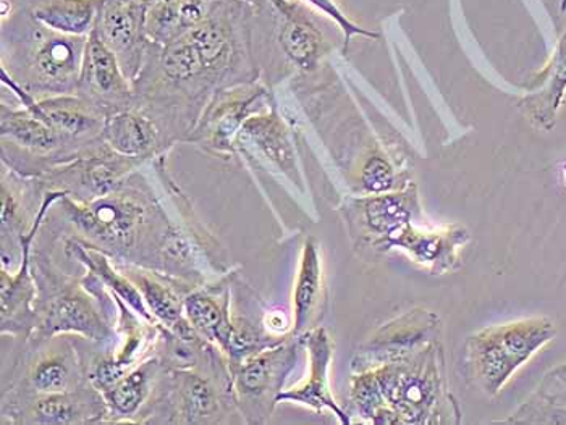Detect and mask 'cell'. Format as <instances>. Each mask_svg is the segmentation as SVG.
Returning <instances> with one entry per match:
<instances>
[{"mask_svg":"<svg viewBox=\"0 0 566 425\" xmlns=\"http://www.w3.org/2000/svg\"><path fill=\"white\" fill-rule=\"evenodd\" d=\"M468 232L458 226H446L434 232H424L410 224L387 235L386 238L374 243L376 249L386 251L398 247L403 249L416 264H421L426 269L442 274L452 269L458 261V253L467 245Z\"/></svg>","mask_w":566,"mask_h":425,"instance_id":"16","label":"cell"},{"mask_svg":"<svg viewBox=\"0 0 566 425\" xmlns=\"http://www.w3.org/2000/svg\"><path fill=\"white\" fill-rule=\"evenodd\" d=\"M416 205L415 188L403 193L369 194L348 201L347 217L374 245L401 225L410 224Z\"/></svg>","mask_w":566,"mask_h":425,"instance_id":"18","label":"cell"},{"mask_svg":"<svg viewBox=\"0 0 566 425\" xmlns=\"http://www.w3.org/2000/svg\"><path fill=\"white\" fill-rule=\"evenodd\" d=\"M536 393L548 402L566 407V364L548 372Z\"/></svg>","mask_w":566,"mask_h":425,"instance_id":"30","label":"cell"},{"mask_svg":"<svg viewBox=\"0 0 566 425\" xmlns=\"http://www.w3.org/2000/svg\"><path fill=\"white\" fill-rule=\"evenodd\" d=\"M265 96L268 91L256 82L216 91L187 142L198 146L216 159L232 160L237 156V138L244 121L251 115L261 113Z\"/></svg>","mask_w":566,"mask_h":425,"instance_id":"10","label":"cell"},{"mask_svg":"<svg viewBox=\"0 0 566 425\" xmlns=\"http://www.w3.org/2000/svg\"><path fill=\"white\" fill-rule=\"evenodd\" d=\"M509 423L566 425V407L548 402V400L534 393V395L510 417Z\"/></svg>","mask_w":566,"mask_h":425,"instance_id":"28","label":"cell"},{"mask_svg":"<svg viewBox=\"0 0 566 425\" xmlns=\"http://www.w3.org/2000/svg\"><path fill=\"white\" fill-rule=\"evenodd\" d=\"M146 34L157 45H167L187 33L181 0H157L146 6Z\"/></svg>","mask_w":566,"mask_h":425,"instance_id":"27","label":"cell"},{"mask_svg":"<svg viewBox=\"0 0 566 425\" xmlns=\"http://www.w3.org/2000/svg\"><path fill=\"white\" fill-rule=\"evenodd\" d=\"M62 196L64 193L61 191L44 193L43 204L38 211L33 229L22 240L24 251L22 266L15 274L0 269V332L2 336L28 341L36 330L38 314L34 302H36L38 288L31 272V253H33L34 240L43 229L45 215L51 211L52 204Z\"/></svg>","mask_w":566,"mask_h":425,"instance_id":"11","label":"cell"},{"mask_svg":"<svg viewBox=\"0 0 566 425\" xmlns=\"http://www.w3.org/2000/svg\"><path fill=\"white\" fill-rule=\"evenodd\" d=\"M103 0H36L31 13L44 26L66 34L87 38L96 26Z\"/></svg>","mask_w":566,"mask_h":425,"instance_id":"26","label":"cell"},{"mask_svg":"<svg viewBox=\"0 0 566 425\" xmlns=\"http://www.w3.org/2000/svg\"><path fill=\"white\" fill-rule=\"evenodd\" d=\"M442 369V351L429 341L403 357L353 372V407L374 424H432L442 414L447 393Z\"/></svg>","mask_w":566,"mask_h":425,"instance_id":"2","label":"cell"},{"mask_svg":"<svg viewBox=\"0 0 566 425\" xmlns=\"http://www.w3.org/2000/svg\"><path fill=\"white\" fill-rule=\"evenodd\" d=\"M326 302V280H324L323 256L316 240L307 238L302 249L295 291H293V330L302 337L307 330L317 327Z\"/></svg>","mask_w":566,"mask_h":425,"instance_id":"23","label":"cell"},{"mask_svg":"<svg viewBox=\"0 0 566 425\" xmlns=\"http://www.w3.org/2000/svg\"><path fill=\"white\" fill-rule=\"evenodd\" d=\"M143 0H103L94 33L117 57L132 83L136 82L148 55L149 41L145 26Z\"/></svg>","mask_w":566,"mask_h":425,"instance_id":"13","label":"cell"},{"mask_svg":"<svg viewBox=\"0 0 566 425\" xmlns=\"http://www.w3.org/2000/svg\"><path fill=\"white\" fill-rule=\"evenodd\" d=\"M0 72L34 99L76 94L87 38L66 36L28 9L2 17Z\"/></svg>","mask_w":566,"mask_h":425,"instance_id":"3","label":"cell"},{"mask_svg":"<svg viewBox=\"0 0 566 425\" xmlns=\"http://www.w3.org/2000/svg\"><path fill=\"white\" fill-rule=\"evenodd\" d=\"M106 400L90 382L72 392L36 396L2 411L3 423L10 424H106Z\"/></svg>","mask_w":566,"mask_h":425,"instance_id":"14","label":"cell"},{"mask_svg":"<svg viewBox=\"0 0 566 425\" xmlns=\"http://www.w3.org/2000/svg\"><path fill=\"white\" fill-rule=\"evenodd\" d=\"M145 162L117 155L109 146L103 145L96 151L54 167L34 180L40 183L43 193L62 191L72 200L87 204L117 191Z\"/></svg>","mask_w":566,"mask_h":425,"instance_id":"9","label":"cell"},{"mask_svg":"<svg viewBox=\"0 0 566 425\" xmlns=\"http://www.w3.org/2000/svg\"><path fill=\"white\" fill-rule=\"evenodd\" d=\"M64 251L69 259L83 264V266L86 267V272L93 274L96 280L99 281L107 291L114 293L118 298L124 299L138 316L148 320V322L160 326V323L154 319L153 314L149 312L142 293H139L130 278L115 266L111 256H107V254L103 253L101 249H96V247L83 245L82 242L75 238L65 240Z\"/></svg>","mask_w":566,"mask_h":425,"instance_id":"24","label":"cell"},{"mask_svg":"<svg viewBox=\"0 0 566 425\" xmlns=\"http://www.w3.org/2000/svg\"><path fill=\"white\" fill-rule=\"evenodd\" d=\"M361 183L368 194L390 193L395 187V172L386 157L374 155L363 166Z\"/></svg>","mask_w":566,"mask_h":425,"instance_id":"29","label":"cell"},{"mask_svg":"<svg viewBox=\"0 0 566 425\" xmlns=\"http://www.w3.org/2000/svg\"><path fill=\"white\" fill-rule=\"evenodd\" d=\"M28 350L3 383L2 411L36 396L72 392L87 381L85 362L76 337L57 336L28 340Z\"/></svg>","mask_w":566,"mask_h":425,"instance_id":"7","label":"cell"},{"mask_svg":"<svg viewBox=\"0 0 566 425\" xmlns=\"http://www.w3.org/2000/svg\"><path fill=\"white\" fill-rule=\"evenodd\" d=\"M237 152H254L274 163L286 177L296 181V159L289 130L277 110L251 115L244 121L239 138Z\"/></svg>","mask_w":566,"mask_h":425,"instance_id":"22","label":"cell"},{"mask_svg":"<svg viewBox=\"0 0 566 425\" xmlns=\"http://www.w3.org/2000/svg\"><path fill=\"white\" fill-rule=\"evenodd\" d=\"M281 15L279 41L286 57L303 70H313L323 52V34L289 0H272Z\"/></svg>","mask_w":566,"mask_h":425,"instance_id":"25","label":"cell"},{"mask_svg":"<svg viewBox=\"0 0 566 425\" xmlns=\"http://www.w3.org/2000/svg\"><path fill=\"white\" fill-rule=\"evenodd\" d=\"M104 141L117 155L142 160L154 159L172 149L151 115L136 106L106 117Z\"/></svg>","mask_w":566,"mask_h":425,"instance_id":"21","label":"cell"},{"mask_svg":"<svg viewBox=\"0 0 566 425\" xmlns=\"http://www.w3.org/2000/svg\"><path fill=\"white\" fill-rule=\"evenodd\" d=\"M300 344L302 337L290 336L233 369V393L244 423L265 424L271 419L283 383L295 369Z\"/></svg>","mask_w":566,"mask_h":425,"instance_id":"8","label":"cell"},{"mask_svg":"<svg viewBox=\"0 0 566 425\" xmlns=\"http://www.w3.org/2000/svg\"><path fill=\"white\" fill-rule=\"evenodd\" d=\"M76 96L104 117L136 106L135 86L94 31L87 36Z\"/></svg>","mask_w":566,"mask_h":425,"instance_id":"12","label":"cell"},{"mask_svg":"<svg viewBox=\"0 0 566 425\" xmlns=\"http://www.w3.org/2000/svg\"><path fill=\"white\" fill-rule=\"evenodd\" d=\"M237 416L232 372L214 347L197 368L166 369L142 424H229Z\"/></svg>","mask_w":566,"mask_h":425,"instance_id":"4","label":"cell"},{"mask_svg":"<svg viewBox=\"0 0 566 425\" xmlns=\"http://www.w3.org/2000/svg\"><path fill=\"white\" fill-rule=\"evenodd\" d=\"M555 332L554 322L547 317H527L474 333L468 341V365L482 392L499 395Z\"/></svg>","mask_w":566,"mask_h":425,"instance_id":"6","label":"cell"},{"mask_svg":"<svg viewBox=\"0 0 566 425\" xmlns=\"http://www.w3.org/2000/svg\"><path fill=\"white\" fill-rule=\"evenodd\" d=\"M31 272L38 288V326L30 340L72 336L99 344L117 341L109 312L101 306V298L87 290L82 278L66 275L44 251L31 253Z\"/></svg>","mask_w":566,"mask_h":425,"instance_id":"5","label":"cell"},{"mask_svg":"<svg viewBox=\"0 0 566 425\" xmlns=\"http://www.w3.org/2000/svg\"><path fill=\"white\" fill-rule=\"evenodd\" d=\"M114 263L136 285L143 299H145L146 306H148L149 312L153 314L154 319L160 326L172 330L178 323L187 319V316H185V296L197 287L170 277L164 272L146 269V267L130 263H117V261H114Z\"/></svg>","mask_w":566,"mask_h":425,"instance_id":"20","label":"cell"},{"mask_svg":"<svg viewBox=\"0 0 566 425\" xmlns=\"http://www.w3.org/2000/svg\"><path fill=\"white\" fill-rule=\"evenodd\" d=\"M142 170L101 200L82 204L64 194L52 208L64 217L69 238L96 247L117 263L159 270L170 217L163 196L154 193L151 181Z\"/></svg>","mask_w":566,"mask_h":425,"instance_id":"1","label":"cell"},{"mask_svg":"<svg viewBox=\"0 0 566 425\" xmlns=\"http://www.w3.org/2000/svg\"><path fill=\"white\" fill-rule=\"evenodd\" d=\"M239 269V267H237ZM237 269L222 278L195 288L185 296V316L199 336L220 351L230 337V314H232V280Z\"/></svg>","mask_w":566,"mask_h":425,"instance_id":"17","label":"cell"},{"mask_svg":"<svg viewBox=\"0 0 566 425\" xmlns=\"http://www.w3.org/2000/svg\"><path fill=\"white\" fill-rule=\"evenodd\" d=\"M166 369L159 357L154 354L128 372L111 390L104 392L107 406L106 424H142L143 416L156 392L157 383Z\"/></svg>","mask_w":566,"mask_h":425,"instance_id":"19","label":"cell"},{"mask_svg":"<svg viewBox=\"0 0 566 425\" xmlns=\"http://www.w3.org/2000/svg\"><path fill=\"white\" fill-rule=\"evenodd\" d=\"M145 2V6H149V3L157 2V0H143Z\"/></svg>","mask_w":566,"mask_h":425,"instance_id":"31","label":"cell"},{"mask_svg":"<svg viewBox=\"0 0 566 425\" xmlns=\"http://www.w3.org/2000/svg\"><path fill=\"white\" fill-rule=\"evenodd\" d=\"M302 341L310 354V375L302 385L283 390L277 396V404H303L316 413L328 410L337 416L338 423L352 424L348 414L335 402L331 385H328V371H331L332 357H334V340L324 327H314L303 333Z\"/></svg>","mask_w":566,"mask_h":425,"instance_id":"15","label":"cell"}]
</instances>
